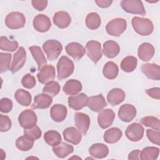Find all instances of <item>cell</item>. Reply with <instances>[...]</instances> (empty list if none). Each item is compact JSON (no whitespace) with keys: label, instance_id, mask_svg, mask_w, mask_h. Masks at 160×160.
I'll list each match as a JSON object with an SVG mask.
<instances>
[{"label":"cell","instance_id":"6da1fadb","mask_svg":"<svg viewBox=\"0 0 160 160\" xmlns=\"http://www.w3.org/2000/svg\"><path fill=\"white\" fill-rule=\"evenodd\" d=\"M131 23L134 31L141 36H148L154 29L152 21L148 18L135 16L132 19Z\"/></svg>","mask_w":160,"mask_h":160},{"label":"cell","instance_id":"7a4b0ae2","mask_svg":"<svg viewBox=\"0 0 160 160\" xmlns=\"http://www.w3.org/2000/svg\"><path fill=\"white\" fill-rule=\"evenodd\" d=\"M74 69V65L72 61L67 56H61L57 63L58 79L62 80L68 78L73 73Z\"/></svg>","mask_w":160,"mask_h":160},{"label":"cell","instance_id":"3957f363","mask_svg":"<svg viewBox=\"0 0 160 160\" xmlns=\"http://www.w3.org/2000/svg\"><path fill=\"white\" fill-rule=\"evenodd\" d=\"M42 49L46 54L48 59L54 61L57 59L60 55L62 50V46L61 43L57 40L49 39L43 43Z\"/></svg>","mask_w":160,"mask_h":160},{"label":"cell","instance_id":"277c9868","mask_svg":"<svg viewBox=\"0 0 160 160\" xmlns=\"http://www.w3.org/2000/svg\"><path fill=\"white\" fill-rule=\"evenodd\" d=\"M127 22L123 18H115L110 21L106 26L108 34L112 36H119L126 29Z\"/></svg>","mask_w":160,"mask_h":160},{"label":"cell","instance_id":"5b68a950","mask_svg":"<svg viewBox=\"0 0 160 160\" xmlns=\"http://www.w3.org/2000/svg\"><path fill=\"white\" fill-rule=\"evenodd\" d=\"M4 22L8 28L18 29L24 26L26 18L24 14L19 12H12L6 16Z\"/></svg>","mask_w":160,"mask_h":160},{"label":"cell","instance_id":"8992f818","mask_svg":"<svg viewBox=\"0 0 160 160\" xmlns=\"http://www.w3.org/2000/svg\"><path fill=\"white\" fill-rule=\"evenodd\" d=\"M120 5L123 10L128 13L140 14L144 16L146 11L142 1L139 0H123L121 1Z\"/></svg>","mask_w":160,"mask_h":160},{"label":"cell","instance_id":"52a82bcc","mask_svg":"<svg viewBox=\"0 0 160 160\" xmlns=\"http://www.w3.org/2000/svg\"><path fill=\"white\" fill-rule=\"evenodd\" d=\"M37 116L35 112L31 109L23 111L18 117V121L20 126L25 129L32 128L36 124Z\"/></svg>","mask_w":160,"mask_h":160},{"label":"cell","instance_id":"ba28073f","mask_svg":"<svg viewBox=\"0 0 160 160\" xmlns=\"http://www.w3.org/2000/svg\"><path fill=\"white\" fill-rule=\"evenodd\" d=\"M144 132V128L140 123L133 122L127 127L125 134L129 140L137 142L142 138Z\"/></svg>","mask_w":160,"mask_h":160},{"label":"cell","instance_id":"9c48e42d","mask_svg":"<svg viewBox=\"0 0 160 160\" xmlns=\"http://www.w3.org/2000/svg\"><path fill=\"white\" fill-rule=\"evenodd\" d=\"M86 50L88 56L96 64L101 58L102 54L101 43L96 41H89L86 43Z\"/></svg>","mask_w":160,"mask_h":160},{"label":"cell","instance_id":"30bf717a","mask_svg":"<svg viewBox=\"0 0 160 160\" xmlns=\"http://www.w3.org/2000/svg\"><path fill=\"white\" fill-rule=\"evenodd\" d=\"M26 59V52L23 47H20L17 52L14 54L12 63L11 64L9 70L12 73L18 72L22 68L25 64Z\"/></svg>","mask_w":160,"mask_h":160},{"label":"cell","instance_id":"8fae6325","mask_svg":"<svg viewBox=\"0 0 160 160\" xmlns=\"http://www.w3.org/2000/svg\"><path fill=\"white\" fill-rule=\"evenodd\" d=\"M115 118V113L111 109H106L101 110L98 116V122L99 126L106 129L109 127L113 122Z\"/></svg>","mask_w":160,"mask_h":160},{"label":"cell","instance_id":"7c38bea8","mask_svg":"<svg viewBox=\"0 0 160 160\" xmlns=\"http://www.w3.org/2000/svg\"><path fill=\"white\" fill-rule=\"evenodd\" d=\"M136 116V108L130 104L122 105L118 111L119 118L123 122H129L131 121Z\"/></svg>","mask_w":160,"mask_h":160},{"label":"cell","instance_id":"4fadbf2b","mask_svg":"<svg viewBox=\"0 0 160 160\" xmlns=\"http://www.w3.org/2000/svg\"><path fill=\"white\" fill-rule=\"evenodd\" d=\"M88 97L84 93H80L68 98L69 106L74 110H80L88 106Z\"/></svg>","mask_w":160,"mask_h":160},{"label":"cell","instance_id":"5bb4252c","mask_svg":"<svg viewBox=\"0 0 160 160\" xmlns=\"http://www.w3.org/2000/svg\"><path fill=\"white\" fill-rule=\"evenodd\" d=\"M141 71L149 79L159 81L160 79V68L154 63H146L141 66Z\"/></svg>","mask_w":160,"mask_h":160},{"label":"cell","instance_id":"9a60e30c","mask_svg":"<svg viewBox=\"0 0 160 160\" xmlns=\"http://www.w3.org/2000/svg\"><path fill=\"white\" fill-rule=\"evenodd\" d=\"M55 74L56 72L54 66L50 64L46 65L37 74V78L41 84H47L54 79Z\"/></svg>","mask_w":160,"mask_h":160},{"label":"cell","instance_id":"2e32d148","mask_svg":"<svg viewBox=\"0 0 160 160\" xmlns=\"http://www.w3.org/2000/svg\"><path fill=\"white\" fill-rule=\"evenodd\" d=\"M74 122L81 132L86 135L90 126V118L88 115L82 112H76L74 114Z\"/></svg>","mask_w":160,"mask_h":160},{"label":"cell","instance_id":"e0dca14e","mask_svg":"<svg viewBox=\"0 0 160 160\" xmlns=\"http://www.w3.org/2000/svg\"><path fill=\"white\" fill-rule=\"evenodd\" d=\"M51 26V20L44 14L37 15L33 20V27L38 32H44L48 31Z\"/></svg>","mask_w":160,"mask_h":160},{"label":"cell","instance_id":"ac0fdd59","mask_svg":"<svg viewBox=\"0 0 160 160\" xmlns=\"http://www.w3.org/2000/svg\"><path fill=\"white\" fill-rule=\"evenodd\" d=\"M62 134L64 139L72 144H78L82 139L81 132L79 129L74 127H69L66 128L63 132Z\"/></svg>","mask_w":160,"mask_h":160},{"label":"cell","instance_id":"d6986e66","mask_svg":"<svg viewBox=\"0 0 160 160\" xmlns=\"http://www.w3.org/2000/svg\"><path fill=\"white\" fill-rule=\"evenodd\" d=\"M65 49L66 52L76 60L82 58L86 52L85 48L79 43L75 42L68 44Z\"/></svg>","mask_w":160,"mask_h":160},{"label":"cell","instance_id":"ffe728a7","mask_svg":"<svg viewBox=\"0 0 160 160\" xmlns=\"http://www.w3.org/2000/svg\"><path fill=\"white\" fill-rule=\"evenodd\" d=\"M107 106V102L102 94L88 98V106L94 112H99Z\"/></svg>","mask_w":160,"mask_h":160},{"label":"cell","instance_id":"44dd1931","mask_svg":"<svg viewBox=\"0 0 160 160\" xmlns=\"http://www.w3.org/2000/svg\"><path fill=\"white\" fill-rule=\"evenodd\" d=\"M67 108L62 104H56L53 105L50 109V115L55 122H62L67 116Z\"/></svg>","mask_w":160,"mask_h":160},{"label":"cell","instance_id":"7402d4cb","mask_svg":"<svg viewBox=\"0 0 160 160\" xmlns=\"http://www.w3.org/2000/svg\"><path fill=\"white\" fill-rule=\"evenodd\" d=\"M154 48L149 42L141 44L138 51V57L143 61H148L152 59L154 54Z\"/></svg>","mask_w":160,"mask_h":160},{"label":"cell","instance_id":"603a6c76","mask_svg":"<svg viewBox=\"0 0 160 160\" xmlns=\"http://www.w3.org/2000/svg\"><path fill=\"white\" fill-rule=\"evenodd\" d=\"M52 20L57 27L64 29L69 26L71 21V18L67 12L61 11L56 12L54 14Z\"/></svg>","mask_w":160,"mask_h":160},{"label":"cell","instance_id":"cb8c5ba5","mask_svg":"<svg viewBox=\"0 0 160 160\" xmlns=\"http://www.w3.org/2000/svg\"><path fill=\"white\" fill-rule=\"evenodd\" d=\"M52 102V98L47 94H39L34 97L33 104L31 105L33 109H46L50 106Z\"/></svg>","mask_w":160,"mask_h":160},{"label":"cell","instance_id":"d4e9b609","mask_svg":"<svg viewBox=\"0 0 160 160\" xmlns=\"http://www.w3.org/2000/svg\"><path fill=\"white\" fill-rule=\"evenodd\" d=\"M126 94L119 88H114L110 90L107 95V100L112 106H116L121 103L125 99Z\"/></svg>","mask_w":160,"mask_h":160},{"label":"cell","instance_id":"484cf974","mask_svg":"<svg viewBox=\"0 0 160 160\" xmlns=\"http://www.w3.org/2000/svg\"><path fill=\"white\" fill-rule=\"evenodd\" d=\"M90 155L97 159L106 158L109 153V149L107 146L102 143L92 144L89 149Z\"/></svg>","mask_w":160,"mask_h":160},{"label":"cell","instance_id":"4316f807","mask_svg":"<svg viewBox=\"0 0 160 160\" xmlns=\"http://www.w3.org/2000/svg\"><path fill=\"white\" fill-rule=\"evenodd\" d=\"M120 51L119 44L114 41H107L103 44V54L108 58L116 57Z\"/></svg>","mask_w":160,"mask_h":160},{"label":"cell","instance_id":"83f0119b","mask_svg":"<svg viewBox=\"0 0 160 160\" xmlns=\"http://www.w3.org/2000/svg\"><path fill=\"white\" fill-rule=\"evenodd\" d=\"M29 49L36 61L38 65V69L40 71V69L46 66L47 64L46 59L40 47L37 46H32L29 48Z\"/></svg>","mask_w":160,"mask_h":160},{"label":"cell","instance_id":"f1b7e54d","mask_svg":"<svg viewBox=\"0 0 160 160\" xmlns=\"http://www.w3.org/2000/svg\"><path fill=\"white\" fill-rule=\"evenodd\" d=\"M81 82L76 79H70L66 81L63 86V91L67 95H76L82 90Z\"/></svg>","mask_w":160,"mask_h":160},{"label":"cell","instance_id":"f546056e","mask_svg":"<svg viewBox=\"0 0 160 160\" xmlns=\"http://www.w3.org/2000/svg\"><path fill=\"white\" fill-rule=\"evenodd\" d=\"M54 153L60 158H64L74 151V148L66 142H61L59 144L52 146Z\"/></svg>","mask_w":160,"mask_h":160},{"label":"cell","instance_id":"4dcf8cb0","mask_svg":"<svg viewBox=\"0 0 160 160\" xmlns=\"http://www.w3.org/2000/svg\"><path fill=\"white\" fill-rule=\"evenodd\" d=\"M122 132L118 128H111L108 129L104 134V141L109 144L116 143L122 137Z\"/></svg>","mask_w":160,"mask_h":160},{"label":"cell","instance_id":"1f68e13d","mask_svg":"<svg viewBox=\"0 0 160 160\" xmlns=\"http://www.w3.org/2000/svg\"><path fill=\"white\" fill-rule=\"evenodd\" d=\"M119 72L118 65L112 61L107 62L103 67L102 73L105 78L109 79H115Z\"/></svg>","mask_w":160,"mask_h":160},{"label":"cell","instance_id":"d6a6232c","mask_svg":"<svg viewBox=\"0 0 160 160\" xmlns=\"http://www.w3.org/2000/svg\"><path fill=\"white\" fill-rule=\"evenodd\" d=\"M14 98L21 106H28L31 102L32 97L31 94L22 89H18L14 94Z\"/></svg>","mask_w":160,"mask_h":160},{"label":"cell","instance_id":"836d02e7","mask_svg":"<svg viewBox=\"0 0 160 160\" xmlns=\"http://www.w3.org/2000/svg\"><path fill=\"white\" fill-rule=\"evenodd\" d=\"M34 139L24 135L18 138L16 141V146L18 149L22 151H28L30 150L34 145Z\"/></svg>","mask_w":160,"mask_h":160},{"label":"cell","instance_id":"e575fe53","mask_svg":"<svg viewBox=\"0 0 160 160\" xmlns=\"http://www.w3.org/2000/svg\"><path fill=\"white\" fill-rule=\"evenodd\" d=\"M159 149L156 147H146L140 152L139 158L142 160H155L158 158Z\"/></svg>","mask_w":160,"mask_h":160},{"label":"cell","instance_id":"d590c367","mask_svg":"<svg viewBox=\"0 0 160 160\" xmlns=\"http://www.w3.org/2000/svg\"><path fill=\"white\" fill-rule=\"evenodd\" d=\"M138 60L136 57L129 56L124 58L121 62V68L126 72H132L137 67Z\"/></svg>","mask_w":160,"mask_h":160},{"label":"cell","instance_id":"8d00e7d4","mask_svg":"<svg viewBox=\"0 0 160 160\" xmlns=\"http://www.w3.org/2000/svg\"><path fill=\"white\" fill-rule=\"evenodd\" d=\"M44 139L46 142L51 146H55L61 142V136L60 134L54 130H50L45 132Z\"/></svg>","mask_w":160,"mask_h":160},{"label":"cell","instance_id":"74e56055","mask_svg":"<svg viewBox=\"0 0 160 160\" xmlns=\"http://www.w3.org/2000/svg\"><path fill=\"white\" fill-rule=\"evenodd\" d=\"M101 22V18L96 12H90L86 18V25L90 29L94 30L99 28Z\"/></svg>","mask_w":160,"mask_h":160},{"label":"cell","instance_id":"f35d334b","mask_svg":"<svg viewBox=\"0 0 160 160\" xmlns=\"http://www.w3.org/2000/svg\"><path fill=\"white\" fill-rule=\"evenodd\" d=\"M18 48V42L16 41H9L6 36L0 38V48L2 51L14 52Z\"/></svg>","mask_w":160,"mask_h":160},{"label":"cell","instance_id":"ab89813d","mask_svg":"<svg viewBox=\"0 0 160 160\" xmlns=\"http://www.w3.org/2000/svg\"><path fill=\"white\" fill-rule=\"evenodd\" d=\"M60 88V85L58 82L52 81L45 84L42 89V92L54 97L59 93Z\"/></svg>","mask_w":160,"mask_h":160},{"label":"cell","instance_id":"60d3db41","mask_svg":"<svg viewBox=\"0 0 160 160\" xmlns=\"http://www.w3.org/2000/svg\"><path fill=\"white\" fill-rule=\"evenodd\" d=\"M141 124L145 126L151 128L156 130H159V120L154 116H146L141 118L140 120Z\"/></svg>","mask_w":160,"mask_h":160},{"label":"cell","instance_id":"b9f144b4","mask_svg":"<svg viewBox=\"0 0 160 160\" xmlns=\"http://www.w3.org/2000/svg\"><path fill=\"white\" fill-rule=\"evenodd\" d=\"M12 55L9 53L0 52V72L2 73L7 71L9 68V64Z\"/></svg>","mask_w":160,"mask_h":160},{"label":"cell","instance_id":"7bdbcfd3","mask_svg":"<svg viewBox=\"0 0 160 160\" xmlns=\"http://www.w3.org/2000/svg\"><path fill=\"white\" fill-rule=\"evenodd\" d=\"M41 133L42 132L41 129L36 125H35L32 128L25 129L24 131V135L28 136V137L31 138L34 140H36L40 138L41 136Z\"/></svg>","mask_w":160,"mask_h":160},{"label":"cell","instance_id":"ee69618b","mask_svg":"<svg viewBox=\"0 0 160 160\" xmlns=\"http://www.w3.org/2000/svg\"><path fill=\"white\" fill-rule=\"evenodd\" d=\"M36 81L35 78L31 74H26L23 76L21 80V84L25 88L31 89L36 85Z\"/></svg>","mask_w":160,"mask_h":160},{"label":"cell","instance_id":"f6af8a7d","mask_svg":"<svg viewBox=\"0 0 160 160\" xmlns=\"http://www.w3.org/2000/svg\"><path fill=\"white\" fill-rule=\"evenodd\" d=\"M146 135L149 140L154 144L159 145L160 144V134L159 130H152V129H147L146 130Z\"/></svg>","mask_w":160,"mask_h":160},{"label":"cell","instance_id":"bcb514c9","mask_svg":"<svg viewBox=\"0 0 160 160\" xmlns=\"http://www.w3.org/2000/svg\"><path fill=\"white\" fill-rule=\"evenodd\" d=\"M11 127V119L6 115L0 114V131L6 132L10 129Z\"/></svg>","mask_w":160,"mask_h":160},{"label":"cell","instance_id":"7dc6e473","mask_svg":"<svg viewBox=\"0 0 160 160\" xmlns=\"http://www.w3.org/2000/svg\"><path fill=\"white\" fill-rule=\"evenodd\" d=\"M12 102L7 98H1L0 101V111L2 112L8 113L12 109Z\"/></svg>","mask_w":160,"mask_h":160},{"label":"cell","instance_id":"c3c4849f","mask_svg":"<svg viewBox=\"0 0 160 160\" xmlns=\"http://www.w3.org/2000/svg\"><path fill=\"white\" fill-rule=\"evenodd\" d=\"M31 3L34 8L38 11H41L46 8L48 1L46 0H33Z\"/></svg>","mask_w":160,"mask_h":160},{"label":"cell","instance_id":"681fc988","mask_svg":"<svg viewBox=\"0 0 160 160\" xmlns=\"http://www.w3.org/2000/svg\"><path fill=\"white\" fill-rule=\"evenodd\" d=\"M146 94L151 97L152 98L156 99H159L160 98V88H152L151 89H146Z\"/></svg>","mask_w":160,"mask_h":160},{"label":"cell","instance_id":"f907efd6","mask_svg":"<svg viewBox=\"0 0 160 160\" xmlns=\"http://www.w3.org/2000/svg\"><path fill=\"white\" fill-rule=\"evenodd\" d=\"M95 2L97 4V5L102 8H106L111 6V4L112 2V1L111 0H96L95 1Z\"/></svg>","mask_w":160,"mask_h":160},{"label":"cell","instance_id":"816d5d0a","mask_svg":"<svg viewBox=\"0 0 160 160\" xmlns=\"http://www.w3.org/2000/svg\"><path fill=\"white\" fill-rule=\"evenodd\" d=\"M140 154V151L138 149L133 150L131 151L128 156V159H139V156Z\"/></svg>","mask_w":160,"mask_h":160}]
</instances>
